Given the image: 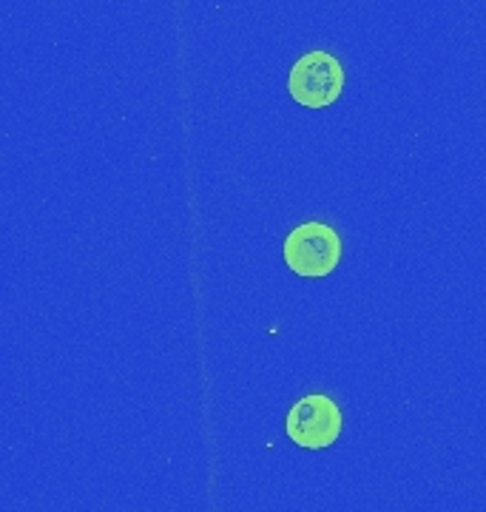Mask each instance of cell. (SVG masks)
<instances>
[{"label":"cell","mask_w":486,"mask_h":512,"mask_svg":"<svg viewBox=\"0 0 486 512\" xmlns=\"http://www.w3.org/2000/svg\"><path fill=\"white\" fill-rule=\"evenodd\" d=\"M285 433L305 450H324L342 436V410L324 393H310L290 407Z\"/></svg>","instance_id":"cell-3"},{"label":"cell","mask_w":486,"mask_h":512,"mask_svg":"<svg viewBox=\"0 0 486 512\" xmlns=\"http://www.w3.org/2000/svg\"><path fill=\"white\" fill-rule=\"evenodd\" d=\"M344 89V72L330 52H307L288 74L290 97L305 109H324L339 100Z\"/></svg>","instance_id":"cell-2"},{"label":"cell","mask_w":486,"mask_h":512,"mask_svg":"<svg viewBox=\"0 0 486 512\" xmlns=\"http://www.w3.org/2000/svg\"><path fill=\"white\" fill-rule=\"evenodd\" d=\"M285 262L293 274L307 276V279H322L336 271L342 259V239L336 228L327 222H302L296 225L282 245Z\"/></svg>","instance_id":"cell-1"}]
</instances>
